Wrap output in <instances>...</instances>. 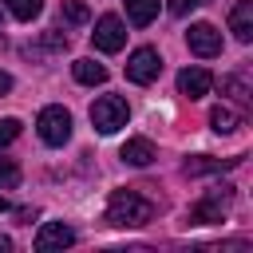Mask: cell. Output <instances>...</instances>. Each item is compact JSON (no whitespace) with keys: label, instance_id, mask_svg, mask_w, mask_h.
<instances>
[{"label":"cell","instance_id":"cell-17","mask_svg":"<svg viewBox=\"0 0 253 253\" xmlns=\"http://www.w3.org/2000/svg\"><path fill=\"white\" fill-rule=\"evenodd\" d=\"M59 16H63L67 24H87V20H91V12H87V4H83V0H63Z\"/></svg>","mask_w":253,"mask_h":253},{"label":"cell","instance_id":"cell-13","mask_svg":"<svg viewBox=\"0 0 253 253\" xmlns=\"http://www.w3.org/2000/svg\"><path fill=\"white\" fill-rule=\"evenodd\" d=\"M123 4H126V20L134 28H146L158 16V0H123Z\"/></svg>","mask_w":253,"mask_h":253},{"label":"cell","instance_id":"cell-10","mask_svg":"<svg viewBox=\"0 0 253 253\" xmlns=\"http://www.w3.org/2000/svg\"><path fill=\"white\" fill-rule=\"evenodd\" d=\"M229 32H233L241 43L253 40V0H237V4H233V12H229Z\"/></svg>","mask_w":253,"mask_h":253},{"label":"cell","instance_id":"cell-8","mask_svg":"<svg viewBox=\"0 0 253 253\" xmlns=\"http://www.w3.org/2000/svg\"><path fill=\"white\" fill-rule=\"evenodd\" d=\"M75 241V229L67 221H43L40 233H36V249L40 253H51V249H67Z\"/></svg>","mask_w":253,"mask_h":253},{"label":"cell","instance_id":"cell-2","mask_svg":"<svg viewBox=\"0 0 253 253\" xmlns=\"http://www.w3.org/2000/svg\"><path fill=\"white\" fill-rule=\"evenodd\" d=\"M126 119H130V107H126V99H119V95H103V99L91 103V123H95L99 134H115V130H123Z\"/></svg>","mask_w":253,"mask_h":253},{"label":"cell","instance_id":"cell-1","mask_svg":"<svg viewBox=\"0 0 253 253\" xmlns=\"http://www.w3.org/2000/svg\"><path fill=\"white\" fill-rule=\"evenodd\" d=\"M154 217V202L142 198L138 190H115L111 202H107V221L119 225V229H134V225H146Z\"/></svg>","mask_w":253,"mask_h":253},{"label":"cell","instance_id":"cell-20","mask_svg":"<svg viewBox=\"0 0 253 253\" xmlns=\"http://www.w3.org/2000/svg\"><path fill=\"white\" fill-rule=\"evenodd\" d=\"M20 134V119H0V146H8Z\"/></svg>","mask_w":253,"mask_h":253},{"label":"cell","instance_id":"cell-22","mask_svg":"<svg viewBox=\"0 0 253 253\" xmlns=\"http://www.w3.org/2000/svg\"><path fill=\"white\" fill-rule=\"evenodd\" d=\"M4 91H12V75H8V71H0V95H4Z\"/></svg>","mask_w":253,"mask_h":253},{"label":"cell","instance_id":"cell-9","mask_svg":"<svg viewBox=\"0 0 253 253\" xmlns=\"http://www.w3.org/2000/svg\"><path fill=\"white\" fill-rule=\"evenodd\" d=\"M210 87H213V75H210L206 67H182V71H178V91H182L186 99H202Z\"/></svg>","mask_w":253,"mask_h":253},{"label":"cell","instance_id":"cell-24","mask_svg":"<svg viewBox=\"0 0 253 253\" xmlns=\"http://www.w3.org/2000/svg\"><path fill=\"white\" fill-rule=\"evenodd\" d=\"M4 210H8V202H4V198H0V213H4Z\"/></svg>","mask_w":253,"mask_h":253},{"label":"cell","instance_id":"cell-23","mask_svg":"<svg viewBox=\"0 0 253 253\" xmlns=\"http://www.w3.org/2000/svg\"><path fill=\"white\" fill-rule=\"evenodd\" d=\"M8 249H12V241H8V237H0V253H8Z\"/></svg>","mask_w":253,"mask_h":253},{"label":"cell","instance_id":"cell-11","mask_svg":"<svg viewBox=\"0 0 253 253\" xmlns=\"http://www.w3.org/2000/svg\"><path fill=\"white\" fill-rule=\"evenodd\" d=\"M241 158H210V154H198V158H186V174L198 178V174H221V170H233Z\"/></svg>","mask_w":253,"mask_h":253},{"label":"cell","instance_id":"cell-25","mask_svg":"<svg viewBox=\"0 0 253 253\" xmlns=\"http://www.w3.org/2000/svg\"><path fill=\"white\" fill-rule=\"evenodd\" d=\"M0 20H4V8H0Z\"/></svg>","mask_w":253,"mask_h":253},{"label":"cell","instance_id":"cell-19","mask_svg":"<svg viewBox=\"0 0 253 253\" xmlns=\"http://www.w3.org/2000/svg\"><path fill=\"white\" fill-rule=\"evenodd\" d=\"M20 186V166L12 158H0V190H16Z\"/></svg>","mask_w":253,"mask_h":253},{"label":"cell","instance_id":"cell-3","mask_svg":"<svg viewBox=\"0 0 253 253\" xmlns=\"http://www.w3.org/2000/svg\"><path fill=\"white\" fill-rule=\"evenodd\" d=\"M229 202H233V186H229V182L213 186V190H210V194L190 210L186 225H213V221H221V217H225V210H229Z\"/></svg>","mask_w":253,"mask_h":253},{"label":"cell","instance_id":"cell-7","mask_svg":"<svg viewBox=\"0 0 253 253\" xmlns=\"http://www.w3.org/2000/svg\"><path fill=\"white\" fill-rule=\"evenodd\" d=\"M186 43H190V51H194V55H202V59L221 55V32H217L213 24H190Z\"/></svg>","mask_w":253,"mask_h":253},{"label":"cell","instance_id":"cell-15","mask_svg":"<svg viewBox=\"0 0 253 253\" xmlns=\"http://www.w3.org/2000/svg\"><path fill=\"white\" fill-rule=\"evenodd\" d=\"M210 126H213L217 134H233V130L241 126V115L229 111V107H213V111H210Z\"/></svg>","mask_w":253,"mask_h":253},{"label":"cell","instance_id":"cell-5","mask_svg":"<svg viewBox=\"0 0 253 253\" xmlns=\"http://www.w3.org/2000/svg\"><path fill=\"white\" fill-rule=\"evenodd\" d=\"M158 71H162V55L154 51V47H138V51H130V59H126V79L130 83H154L158 79Z\"/></svg>","mask_w":253,"mask_h":253},{"label":"cell","instance_id":"cell-16","mask_svg":"<svg viewBox=\"0 0 253 253\" xmlns=\"http://www.w3.org/2000/svg\"><path fill=\"white\" fill-rule=\"evenodd\" d=\"M4 8H8L16 20L28 24V20H36V16L43 12V0H4Z\"/></svg>","mask_w":253,"mask_h":253},{"label":"cell","instance_id":"cell-4","mask_svg":"<svg viewBox=\"0 0 253 253\" xmlns=\"http://www.w3.org/2000/svg\"><path fill=\"white\" fill-rule=\"evenodd\" d=\"M36 126H40V138H43L47 146H63V142L71 138V111H63V107H43L40 119H36Z\"/></svg>","mask_w":253,"mask_h":253},{"label":"cell","instance_id":"cell-18","mask_svg":"<svg viewBox=\"0 0 253 253\" xmlns=\"http://www.w3.org/2000/svg\"><path fill=\"white\" fill-rule=\"evenodd\" d=\"M221 91H229L237 103H249V87H245V75H225V79H221Z\"/></svg>","mask_w":253,"mask_h":253},{"label":"cell","instance_id":"cell-12","mask_svg":"<svg viewBox=\"0 0 253 253\" xmlns=\"http://www.w3.org/2000/svg\"><path fill=\"white\" fill-rule=\"evenodd\" d=\"M71 75H75L79 83H87V87L107 83V67H103V63H95V59H75V63H71Z\"/></svg>","mask_w":253,"mask_h":253},{"label":"cell","instance_id":"cell-14","mask_svg":"<svg viewBox=\"0 0 253 253\" xmlns=\"http://www.w3.org/2000/svg\"><path fill=\"white\" fill-rule=\"evenodd\" d=\"M123 158H126L130 166H150V162H154V146H150L146 138H126Z\"/></svg>","mask_w":253,"mask_h":253},{"label":"cell","instance_id":"cell-6","mask_svg":"<svg viewBox=\"0 0 253 253\" xmlns=\"http://www.w3.org/2000/svg\"><path fill=\"white\" fill-rule=\"evenodd\" d=\"M91 43L99 51H119L126 43V24L119 16H99L95 20V32H91Z\"/></svg>","mask_w":253,"mask_h":253},{"label":"cell","instance_id":"cell-21","mask_svg":"<svg viewBox=\"0 0 253 253\" xmlns=\"http://www.w3.org/2000/svg\"><path fill=\"white\" fill-rule=\"evenodd\" d=\"M198 4H202V0H170L166 8H170L174 16H186V12H190V8H198Z\"/></svg>","mask_w":253,"mask_h":253}]
</instances>
